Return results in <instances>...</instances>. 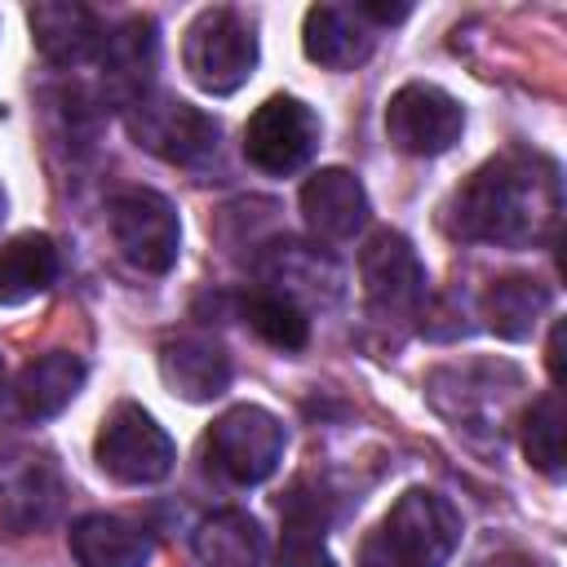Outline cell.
Listing matches in <instances>:
<instances>
[{"label": "cell", "instance_id": "5", "mask_svg": "<svg viewBox=\"0 0 567 567\" xmlns=\"http://www.w3.org/2000/svg\"><path fill=\"white\" fill-rule=\"evenodd\" d=\"M93 456H97L102 474H111L115 483L146 487V483H159L173 474L177 447H173L168 430L142 403H115L102 416V430L93 439Z\"/></svg>", "mask_w": 567, "mask_h": 567}, {"label": "cell", "instance_id": "23", "mask_svg": "<svg viewBox=\"0 0 567 567\" xmlns=\"http://www.w3.org/2000/svg\"><path fill=\"white\" fill-rule=\"evenodd\" d=\"M518 443H523V456L540 474H549V478L563 474V399H558V390H545L532 399V408L518 421Z\"/></svg>", "mask_w": 567, "mask_h": 567}, {"label": "cell", "instance_id": "26", "mask_svg": "<svg viewBox=\"0 0 567 567\" xmlns=\"http://www.w3.org/2000/svg\"><path fill=\"white\" fill-rule=\"evenodd\" d=\"M359 13L372 18V22H403V18L412 13V4H372V0H363Z\"/></svg>", "mask_w": 567, "mask_h": 567}, {"label": "cell", "instance_id": "6", "mask_svg": "<svg viewBox=\"0 0 567 567\" xmlns=\"http://www.w3.org/2000/svg\"><path fill=\"white\" fill-rule=\"evenodd\" d=\"M106 221H111V239L120 257L137 266L142 275H168L177 266L182 221H177V208L159 190H146V186L120 190L106 208Z\"/></svg>", "mask_w": 567, "mask_h": 567}, {"label": "cell", "instance_id": "9", "mask_svg": "<svg viewBox=\"0 0 567 567\" xmlns=\"http://www.w3.org/2000/svg\"><path fill=\"white\" fill-rule=\"evenodd\" d=\"M465 128V106L425 80H412L390 93L385 102V137L403 155H443L461 142Z\"/></svg>", "mask_w": 567, "mask_h": 567}, {"label": "cell", "instance_id": "12", "mask_svg": "<svg viewBox=\"0 0 567 567\" xmlns=\"http://www.w3.org/2000/svg\"><path fill=\"white\" fill-rule=\"evenodd\" d=\"M27 22H31V40L40 49V58L53 66H80L84 58H93L102 49V27L89 4L40 0L27 9Z\"/></svg>", "mask_w": 567, "mask_h": 567}, {"label": "cell", "instance_id": "1", "mask_svg": "<svg viewBox=\"0 0 567 567\" xmlns=\"http://www.w3.org/2000/svg\"><path fill=\"white\" fill-rule=\"evenodd\" d=\"M563 213L558 168L545 155L509 151L474 168L443 208V230L465 244L532 248L554 239Z\"/></svg>", "mask_w": 567, "mask_h": 567}, {"label": "cell", "instance_id": "17", "mask_svg": "<svg viewBox=\"0 0 567 567\" xmlns=\"http://www.w3.org/2000/svg\"><path fill=\"white\" fill-rule=\"evenodd\" d=\"M58 279V248L49 235L27 230L0 244V306H22L49 292Z\"/></svg>", "mask_w": 567, "mask_h": 567}, {"label": "cell", "instance_id": "13", "mask_svg": "<svg viewBox=\"0 0 567 567\" xmlns=\"http://www.w3.org/2000/svg\"><path fill=\"white\" fill-rule=\"evenodd\" d=\"M301 49L328 71H354L372 53V27L350 4H315L301 22Z\"/></svg>", "mask_w": 567, "mask_h": 567}, {"label": "cell", "instance_id": "10", "mask_svg": "<svg viewBox=\"0 0 567 567\" xmlns=\"http://www.w3.org/2000/svg\"><path fill=\"white\" fill-rule=\"evenodd\" d=\"M359 279L377 315H412L425 301V266L408 235L377 230L359 252Z\"/></svg>", "mask_w": 567, "mask_h": 567}, {"label": "cell", "instance_id": "24", "mask_svg": "<svg viewBox=\"0 0 567 567\" xmlns=\"http://www.w3.org/2000/svg\"><path fill=\"white\" fill-rule=\"evenodd\" d=\"M275 567H337L323 545V518L315 509H301L297 501L288 505V527H284Z\"/></svg>", "mask_w": 567, "mask_h": 567}, {"label": "cell", "instance_id": "16", "mask_svg": "<svg viewBox=\"0 0 567 567\" xmlns=\"http://www.w3.org/2000/svg\"><path fill=\"white\" fill-rule=\"evenodd\" d=\"M80 385H84V363H80L75 354H66V350H49V354L31 359V363L18 372L13 394H18L22 416L49 421V416H58V412L80 394Z\"/></svg>", "mask_w": 567, "mask_h": 567}, {"label": "cell", "instance_id": "4", "mask_svg": "<svg viewBox=\"0 0 567 567\" xmlns=\"http://www.w3.org/2000/svg\"><path fill=\"white\" fill-rule=\"evenodd\" d=\"M288 447V430L275 412L257 408V403H239L226 408L208 434H204V461L217 478L235 483V487H257L266 483Z\"/></svg>", "mask_w": 567, "mask_h": 567}, {"label": "cell", "instance_id": "15", "mask_svg": "<svg viewBox=\"0 0 567 567\" xmlns=\"http://www.w3.org/2000/svg\"><path fill=\"white\" fill-rule=\"evenodd\" d=\"M66 540L80 567H146L155 558L151 532L120 514H84L71 523Z\"/></svg>", "mask_w": 567, "mask_h": 567}, {"label": "cell", "instance_id": "22", "mask_svg": "<svg viewBox=\"0 0 567 567\" xmlns=\"http://www.w3.org/2000/svg\"><path fill=\"white\" fill-rule=\"evenodd\" d=\"M239 319L275 350H301L310 341V319L306 310L284 297V292H248L239 301Z\"/></svg>", "mask_w": 567, "mask_h": 567}, {"label": "cell", "instance_id": "11", "mask_svg": "<svg viewBox=\"0 0 567 567\" xmlns=\"http://www.w3.org/2000/svg\"><path fill=\"white\" fill-rule=\"evenodd\" d=\"M368 190L350 168H319L301 186V217L315 239L346 244L368 226Z\"/></svg>", "mask_w": 567, "mask_h": 567}, {"label": "cell", "instance_id": "25", "mask_svg": "<svg viewBox=\"0 0 567 567\" xmlns=\"http://www.w3.org/2000/svg\"><path fill=\"white\" fill-rule=\"evenodd\" d=\"M545 363H549V381H554V390H558V385H563V319H554V328H549Z\"/></svg>", "mask_w": 567, "mask_h": 567}, {"label": "cell", "instance_id": "18", "mask_svg": "<svg viewBox=\"0 0 567 567\" xmlns=\"http://www.w3.org/2000/svg\"><path fill=\"white\" fill-rule=\"evenodd\" d=\"M151 66H155V22L151 18H128L115 35H102V75L128 102L142 97Z\"/></svg>", "mask_w": 567, "mask_h": 567}, {"label": "cell", "instance_id": "7", "mask_svg": "<svg viewBox=\"0 0 567 567\" xmlns=\"http://www.w3.org/2000/svg\"><path fill=\"white\" fill-rule=\"evenodd\" d=\"M133 142L168 164H195L217 146V120L173 93H142L124 106Z\"/></svg>", "mask_w": 567, "mask_h": 567}, {"label": "cell", "instance_id": "27", "mask_svg": "<svg viewBox=\"0 0 567 567\" xmlns=\"http://www.w3.org/2000/svg\"><path fill=\"white\" fill-rule=\"evenodd\" d=\"M483 567H536V563H527V558H518V554H505V558H492V563H483Z\"/></svg>", "mask_w": 567, "mask_h": 567}, {"label": "cell", "instance_id": "19", "mask_svg": "<svg viewBox=\"0 0 567 567\" xmlns=\"http://www.w3.org/2000/svg\"><path fill=\"white\" fill-rule=\"evenodd\" d=\"M58 509V474L44 461H31L0 478V532H31Z\"/></svg>", "mask_w": 567, "mask_h": 567}, {"label": "cell", "instance_id": "21", "mask_svg": "<svg viewBox=\"0 0 567 567\" xmlns=\"http://www.w3.org/2000/svg\"><path fill=\"white\" fill-rule=\"evenodd\" d=\"M545 306H549V288L536 284L532 275H505L483 292V319L505 341H523L532 323L545 315Z\"/></svg>", "mask_w": 567, "mask_h": 567}, {"label": "cell", "instance_id": "8", "mask_svg": "<svg viewBox=\"0 0 567 567\" xmlns=\"http://www.w3.org/2000/svg\"><path fill=\"white\" fill-rule=\"evenodd\" d=\"M315 146H319V115L292 93L266 97L244 124V159L270 177L297 173L315 155Z\"/></svg>", "mask_w": 567, "mask_h": 567}, {"label": "cell", "instance_id": "3", "mask_svg": "<svg viewBox=\"0 0 567 567\" xmlns=\"http://www.w3.org/2000/svg\"><path fill=\"white\" fill-rule=\"evenodd\" d=\"M182 66H186L190 84L213 93V97L244 89L252 66H257L252 22L230 4L199 9L195 22L186 27V40H182Z\"/></svg>", "mask_w": 567, "mask_h": 567}, {"label": "cell", "instance_id": "14", "mask_svg": "<svg viewBox=\"0 0 567 567\" xmlns=\"http://www.w3.org/2000/svg\"><path fill=\"white\" fill-rule=\"evenodd\" d=\"M159 377L186 403H208L230 385V354L208 337H173L159 346Z\"/></svg>", "mask_w": 567, "mask_h": 567}, {"label": "cell", "instance_id": "2", "mask_svg": "<svg viewBox=\"0 0 567 567\" xmlns=\"http://www.w3.org/2000/svg\"><path fill=\"white\" fill-rule=\"evenodd\" d=\"M456 545V505L430 487H408L359 545V567H447Z\"/></svg>", "mask_w": 567, "mask_h": 567}, {"label": "cell", "instance_id": "20", "mask_svg": "<svg viewBox=\"0 0 567 567\" xmlns=\"http://www.w3.org/2000/svg\"><path fill=\"white\" fill-rule=\"evenodd\" d=\"M195 558L204 567H257L261 527L244 509H217L195 527Z\"/></svg>", "mask_w": 567, "mask_h": 567}]
</instances>
